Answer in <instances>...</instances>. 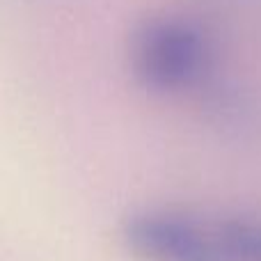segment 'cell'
I'll list each match as a JSON object with an SVG mask.
<instances>
[{"mask_svg":"<svg viewBox=\"0 0 261 261\" xmlns=\"http://www.w3.org/2000/svg\"><path fill=\"white\" fill-rule=\"evenodd\" d=\"M211 62L208 39L195 23L156 16L130 37V67L147 90L158 94L184 92L199 81Z\"/></svg>","mask_w":261,"mask_h":261,"instance_id":"1","label":"cell"},{"mask_svg":"<svg viewBox=\"0 0 261 261\" xmlns=\"http://www.w3.org/2000/svg\"><path fill=\"white\" fill-rule=\"evenodd\" d=\"M122 231L126 245L144 261H225L213 220L142 211L128 216Z\"/></svg>","mask_w":261,"mask_h":261,"instance_id":"2","label":"cell"},{"mask_svg":"<svg viewBox=\"0 0 261 261\" xmlns=\"http://www.w3.org/2000/svg\"><path fill=\"white\" fill-rule=\"evenodd\" d=\"M213 227L225 261H261V218H216Z\"/></svg>","mask_w":261,"mask_h":261,"instance_id":"3","label":"cell"}]
</instances>
